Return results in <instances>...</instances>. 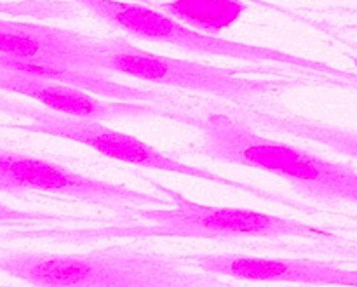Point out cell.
I'll list each match as a JSON object with an SVG mask.
<instances>
[{
  "mask_svg": "<svg viewBox=\"0 0 357 287\" xmlns=\"http://www.w3.org/2000/svg\"><path fill=\"white\" fill-rule=\"evenodd\" d=\"M195 268L220 275L251 282H291L307 286H345L357 287V270L335 267L316 260L295 258H261L246 254H199L192 256Z\"/></svg>",
  "mask_w": 357,
  "mask_h": 287,
  "instance_id": "9c48e42d",
  "label": "cell"
},
{
  "mask_svg": "<svg viewBox=\"0 0 357 287\" xmlns=\"http://www.w3.org/2000/svg\"><path fill=\"white\" fill-rule=\"evenodd\" d=\"M237 117L243 118L253 127L267 129V131L281 132V134L296 136L307 141L321 143L342 155L357 159V131L338 127L333 124L310 121L298 115L274 114V111L250 110V108H230Z\"/></svg>",
  "mask_w": 357,
  "mask_h": 287,
  "instance_id": "8fae6325",
  "label": "cell"
},
{
  "mask_svg": "<svg viewBox=\"0 0 357 287\" xmlns=\"http://www.w3.org/2000/svg\"><path fill=\"white\" fill-rule=\"evenodd\" d=\"M129 2H131V0H129ZM135 2H138V3H149L150 0H135Z\"/></svg>",
  "mask_w": 357,
  "mask_h": 287,
  "instance_id": "5bb4252c",
  "label": "cell"
},
{
  "mask_svg": "<svg viewBox=\"0 0 357 287\" xmlns=\"http://www.w3.org/2000/svg\"><path fill=\"white\" fill-rule=\"evenodd\" d=\"M105 38L47 24L0 20V56L84 73H108L101 68Z\"/></svg>",
  "mask_w": 357,
  "mask_h": 287,
  "instance_id": "ba28073f",
  "label": "cell"
},
{
  "mask_svg": "<svg viewBox=\"0 0 357 287\" xmlns=\"http://www.w3.org/2000/svg\"><path fill=\"white\" fill-rule=\"evenodd\" d=\"M169 254L107 247L87 253H0V272L31 287H232Z\"/></svg>",
  "mask_w": 357,
  "mask_h": 287,
  "instance_id": "3957f363",
  "label": "cell"
},
{
  "mask_svg": "<svg viewBox=\"0 0 357 287\" xmlns=\"http://www.w3.org/2000/svg\"><path fill=\"white\" fill-rule=\"evenodd\" d=\"M171 201L169 209L129 208L119 211L110 222L93 228H72L44 232L42 237L58 242L86 244L112 239H149V237H183V239L237 240L279 239V237L326 235L316 226L288 218L239 208H213L188 201L185 195L157 185Z\"/></svg>",
  "mask_w": 357,
  "mask_h": 287,
  "instance_id": "7a4b0ae2",
  "label": "cell"
},
{
  "mask_svg": "<svg viewBox=\"0 0 357 287\" xmlns=\"http://www.w3.org/2000/svg\"><path fill=\"white\" fill-rule=\"evenodd\" d=\"M157 9L183 21L192 30L218 35L239 20L248 3L243 0H162Z\"/></svg>",
  "mask_w": 357,
  "mask_h": 287,
  "instance_id": "7c38bea8",
  "label": "cell"
},
{
  "mask_svg": "<svg viewBox=\"0 0 357 287\" xmlns=\"http://www.w3.org/2000/svg\"><path fill=\"white\" fill-rule=\"evenodd\" d=\"M72 2L91 10L94 16L114 26L115 30L124 31L139 40L162 42V44L176 45L185 51L199 52V54L223 56V58L241 59V61L271 63V65L293 66V68L309 70V72L338 75L337 70L321 61L300 58V56L264 47V45L243 44V42L227 40L218 35L201 33L145 3L126 2V0H72Z\"/></svg>",
  "mask_w": 357,
  "mask_h": 287,
  "instance_id": "5b68a950",
  "label": "cell"
},
{
  "mask_svg": "<svg viewBox=\"0 0 357 287\" xmlns=\"http://www.w3.org/2000/svg\"><path fill=\"white\" fill-rule=\"evenodd\" d=\"M0 89L20 93L44 103L47 110L87 121H114L121 117H169V110L145 103H103L82 89L30 73L0 68Z\"/></svg>",
  "mask_w": 357,
  "mask_h": 287,
  "instance_id": "30bf717a",
  "label": "cell"
},
{
  "mask_svg": "<svg viewBox=\"0 0 357 287\" xmlns=\"http://www.w3.org/2000/svg\"><path fill=\"white\" fill-rule=\"evenodd\" d=\"M171 118L197 127L209 159L281 176L307 197L357 205V171L344 162L260 134L232 110H171Z\"/></svg>",
  "mask_w": 357,
  "mask_h": 287,
  "instance_id": "6da1fadb",
  "label": "cell"
},
{
  "mask_svg": "<svg viewBox=\"0 0 357 287\" xmlns=\"http://www.w3.org/2000/svg\"><path fill=\"white\" fill-rule=\"evenodd\" d=\"M56 219L54 216L40 215V212H26L17 211V209L9 208V205L0 204V225L2 223H24V222H49Z\"/></svg>",
  "mask_w": 357,
  "mask_h": 287,
  "instance_id": "4fadbf2b",
  "label": "cell"
},
{
  "mask_svg": "<svg viewBox=\"0 0 357 287\" xmlns=\"http://www.w3.org/2000/svg\"><path fill=\"white\" fill-rule=\"evenodd\" d=\"M24 114L30 118V124L24 125L26 131L72 139V141L82 143L89 148H94L101 155L108 157V159L122 160V162L132 164V166L143 167V169L164 171V173L180 174V176L195 178V180H206L211 181V183L234 188L237 192H246V194L255 195V197L281 202L278 201V199H281L279 195L257 187H250V185L241 183V181H234L230 178L220 176V174L211 173L204 167L192 166V164L183 162L180 159L164 155L153 146L143 143L142 139L135 138L131 134H124L121 131H114V129L107 127V125L98 121L70 117V115L56 114L52 110H42V108H30Z\"/></svg>",
  "mask_w": 357,
  "mask_h": 287,
  "instance_id": "8992f818",
  "label": "cell"
},
{
  "mask_svg": "<svg viewBox=\"0 0 357 287\" xmlns=\"http://www.w3.org/2000/svg\"><path fill=\"white\" fill-rule=\"evenodd\" d=\"M101 68L108 73H124L157 86L211 94L246 107H253L255 103L264 104L261 101L288 87L284 80L257 79L244 75L241 70L218 68L204 63L153 54L124 38H105Z\"/></svg>",
  "mask_w": 357,
  "mask_h": 287,
  "instance_id": "277c9868",
  "label": "cell"
},
{
  "mask_svg": "<svg viewBox=\"0 0 357 287\" xmlns=\"http://www.w3.org/2000/svg\"><path fill=\"white\" fill-rule=\"evenodd\" d=\"M0 192L14 195L24 192L63 195L103 205L115 212L129 208H159L171 204L167 197L93 180L66 169L61 164L7 150H0Z\"/></svg>",
  "mask_w": 357,
  "mask_h": 287,
  "instance_id": "52a82bcc",
  "label": "cell"
}]
</instances>
